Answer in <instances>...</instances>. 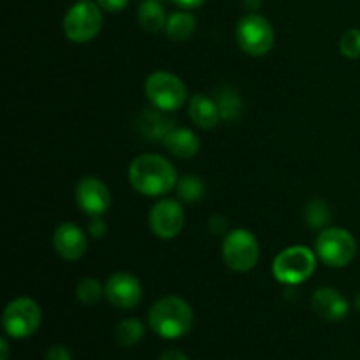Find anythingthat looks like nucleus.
I'll list each match as a JSON object with an SVG mask.
<instances>
[{
    "instance_id": "2eb2a0df",
    "label": "nucleus",
    "mask_w": 360,
    "mask_h": 360,
    "mask_svg": "<svg viewBox=\"0 0 360 360\" xmlns=\"http://www.w3.org/2000/svg\"><path fill=\"white\" fill-rule=\"evenodd\" d=\"M188 115L190 120L200 129H214L221 120L214 98L204 94H195L190 98Z\"/></svg>"
},
{
    "instance_id": "c756f323",
    "label": "nucleus",
    "mask_w": 360,
    "mask_h": 360,
    "mask_svg": "<svg viewBox=\"0 0 360 360\" xmlns=\"http://www.w3.org/2000/svg\"><path fill=\"white\" fill-rule=\"evenodd\" d=\"M172 2L176 4L178 7H181V9H197V7L202 6L206 0H172Z\"/></svg>"
},
{
    "instance_id": "20e7f679",
    "label": "nucleus",
    "mask_w": 360,
    "mask_h": 360,
    "mask_svg": "<svg viewBox=\"0 0 360 360\" xmlns=\"http://www.w3.org/2000/svg\"><path fill=\"white\" fill-rule=\"evenodd\" d=\"M144 91L151 105L164 112L178 111L186 101L185 83L167 70L151 72L144 83Z\"/></svg>"
},
{
    "instance_id": "ddd939ff",
    "label": "nucleus",
    "mask_w": 360,
    "mask_h": 360,
    "mask_svg": "<svg viewBox=\"0 0 360 360\" xmlns=\"http://www.w3.org/2000/svg\"><path fill=\"white\" fill-rule=\"evenodd\" d=\"M53 248L63 260L74 262L86 253L88 239L79 225L72 221H63L53 234Z\"/></svg>"
},
{
    "instance_id": "0eeeda50",
    "label": "nucleus",
    "mask_w": 360,
    "mask_h": 360,
    "mask_svg": "<svg viewBox=\"0 0 360 360\" xmlns=\"http://www.w3.org/2000/svg\"><path fill=\"white\" fill-rule=\"evenodd\" d=\"M221 257L229 269L236 273H248L257 266L260 257V246L255 234L246 229H236L224 238Z\"/></svg>"
},
{
    "instance_id": "f8f14e48",
    "label": "nucleus",
    "mask_w": 360,
    "mask_h": 360,
    "mask_svg": "<svg viewBox=\"0 0 360 360\" xmlns=\"http://www.w3.org/2000/svg\"><path fill=\"white\" fill-rule=\"evenodd\" d=\"M105 297L120 309H134L143 299L141 281L130 273H116L105 283Z\"/></svg>"
},
{
    "instance_id": "412c9836",
    "label": "nucleus",
    "mask_w": 360,
    "mask_h": 360,
    "mask_svg": "<svg viewBox=\"0 0 360 360\" xmlns=\"http://www.w3.org/2000/svg\"><path fill=\"white\" fill-rule=\"evenodd\" d=\"M176 192H178L179 200H183V202H199L206 195V185H204L199 176L186 174L178 179Z\"/></svg>"
},
{
    "instance_id": "39448f33",
    "label": "nucleus",
    "mask_w": 360,
    "mask_h": 360,
    "mask_svg": "<svg viewBox=\"0 0 360 360\" xmlns=\"http://www.w3.org/2000/svg\"><path fill=\"white\" fill-rule=\"evenodd\" d=\"M102 7L91 0H79L67 11L63 18V34L69 41L84 44L90 42L102 30Z\"/></svg>"
},
{
    "instance_id": "bb28decb",
    "label": "nucleus",
    "mask_w": 360,
    "mask_h": 360,
    "mask_svg": "<svg viewBox=\"0 0 360 360\" xmlns=\"http://www.w3.org/2000/svg\"><path fill=\"white\" fill-rule=\"evenodd\" d=\"M44 360H72V355L63 345H53L44 354Z\"/></svg>"
},
{
    "instance_id": "6ab92c4d",
    "label": "nucleus",
    "mask_w": 360,
    "mask_h": 360,
    "mask_svg": "<svg viewBox=\"0 0 360 360\" xmlns=\"http://www.w3.org/2000/svg\"><path fill=\"white\" fill-rule=\"evenodd\" d=\"M197 28V20L192 13L188 11H176L167 18V25H165V34L171 41L181 42L188 41L193 35Z\"/></svg>"
},
{
    "instance_id": "a878e982",
    "label": "nucleus",
    "mask_w": 360,
    "mask_h": 360,
    "mask_svg": "<svg viewBox=\"0 0 360 360\" xmlns=\"http://www.w3.org/2000/svg\"><path fill=\"white\" fill-rule=\"evenodd\" d=\"M88 234L94 239H102L108 234V225L102 220V217H94L88 224Z\"/></svg>"
},
{
    "instance_id": "cd10ccee",
    "label": "nucleus",
    "mask_w": 360,
    "mask_h": 360,
    "mask_svg": "<svg viewBox=\"0 0 360 360\" xmlns=\"http://www.w3.org/2000/svg\"><path fill=\"white\" fill-rule=\"evenodd\" d=\"M97 4L108 13H120L129 6V0H97Z\"/></svg>"
},
{
    "instance_id": "dca6fc26",
    "label": "nucleus",
    "mask_w": 360,
    "mask_h": 360,
    "mask_svg": "<svg viewBox=\"0 0 360 360\" xmlns=\"http://www.w3.org/2000/svg\"><path fill=\"white\" fill-rule=\"evenodd\" d=\"M165 148L178 158H192L199 153L200 141L190 129L174 127L164 139Z\"/></svg>"
},
{
    "instance_id": "423d86ee",
    "label": "nucleus",
    "mask_w": 360,
    "mask_h": 360,
    "mask_svg": "<svg viewBox=\"0 0 360 360\" xmlns=\"http://www.w3.org/2000/svg\"><path fill=\"white\" fill-rule=\"evenodd\" d=\"M315 253L329 267H347L357 253V241L341 227H327L319 234L315 243Z\"/></svg>"
},
{
    "instance_id": "f3484780",
    "label": "nucleus",
    "mask_w": 360,
    "mask_h": 360,
    "mask_svg": "<svg viewBox=\"0 0 360 360\" xmlns=\"http://www.w3.org/2000/svg\"><path fill=\"white\" fill-rule=\"evenodd\" d=\"M164 111L160 109H148L137 120V129L143 134L146 139L150 141H162L167 137V134L174 129V122L172 120H167L164 115Z\"/></svg>"
},
{
    "instance_id": "7c9ffc66",
    "label": "nucleus",
    "mask_w": 360,
    "mask_h": 360,
    "mask_svg": "<svg viewBox=\"0 0 360 360\" xmlns=\"http://www.w3.org/2000/svg\"><path fill=\"white\" fill-rule=\"evenodd\" d=\"M160 360H188V357L179 350H167L162 354Z\"/></svg>"
},
{
    "instance_id": "9b49d317",
    "label": "nucleus",
    "mask_w": 360,
    "mask_h": 360,
    "mask_svg": "<svg viewBox=\"0 0 360 360\" xmlns=\"http://www.w3.org/2000/svg\"><path fill=\"white\" fill-rule=\"evenodd\" d=\"M150 229L157 238L174 239L185 227V211L174 199H162L151 207Z\"/></svg>"
},
{
    "instance_id": "7ed1b4c3",
    "label": "nucleus",
    "mask_w": 360,
    "mask_h": 360,
    "mask_svg": "<svg viewBox=\"0 0 360 360\" xmlns=\"http://www.w3.org/2000/svg\"><path fill=\"white\" fill-rule=\"evenodd\" d=\"M316 260L319 257L308 246H288L273 260V276L280 283L297 287L315 273Z\"/></svg>"
},
{
    "instance_id": "9d476101",
    "label": "nucleus",
    "mask_w": 360,
    "mask_h": 360,
    "mask_svg": "<svg viewBox=\"0 0 360 360\" xmlns=\"http://www.w3.org/2000/svg\"><path fill=\"white\" fill-rule=\"evenodd\" d=\"M76 202L88 217H102L111 207V192L97 176H84L76 185Z\"/></svg>"
},
{
    "instance_id": "72a5a7b5",
    "label": "nucleus",
    "mask_w": 360,
    "mask_h": 360,
    "mask_svg": "<svg viewBox=\"0 0 360 360\" xmlns=\"http://www.w3.org/2000/svg\"><path fill=\"white\" fill-rule=\"evenodd\" d=\"M158 2H162V0H158Z\"/></svg>"
},
{
    "instance_id": "4468645a",
    "label": "nucleus",
    "mask_w": 360,
    "mask_h": 360,
    "mask_svg": "<svg viewBox=\"0 0 360 360\" xmlns=\"http://www.w3.org/2000/svg\"><path fill=\"white\" fill-rule=\"evenodd\" d=\"M311 308L320 319L327 322H340L348 315L347 297L340 290L333 287H320L311 295Z\"/></svg>"
},
{
    "instance_id": "473e14b6",
    "label": "nucleus",
    "mask_w": 360,
    "mask_h": 360,
    "mask_svg": "<svg viewBox=\"0 0 360 360\" xmlns=\"http://www.w3.org/2000/svg\"><path fill=\"white\" fill-rule=\"evenodd\" d=\"M355 308H357L359 311H360V292H359L357 297H355Z\"/></svg>"
},
{
    "instance_id": "aec40b11",
    "label": "nucleus",
    "mask_w": 360,
    "mask_h": 360,
    "mask_svg": "<svg viewBox=\"0 0 360 360\" xmlns=\"http://www.w3.org/2000/svg\"><path fill=\"white\" fill-rule=\"evenodd\" d=\"M214 102H217V108L220 111L221 120H227V122H234L239 116L243 108L241 97H239L238 90H234L229 84H224V86L217 88L214 91Z\"/></svg>"
},
{
    "instance_id": "393cba45",
    "label": "nucleus",
    "mask_w": 360,
    "mask_h": 360,
    "mask_svg": "<svg viewBox=\"0 0 360 360\" xmlns=\"http://www.w3.org/2000/svg\"><path fill=\"white\" fill-rule=\"evenodd\" d=\"M340 51L350 60L360 58V30L352 28V30L345 32L340 41Z\"/></svg>"
},
{
    "instance_id": "f257e3e1",
    "label": "nucleus",
    "mask_w": 360,
    "mask_h": 360,
    "mask_svg": "<svg viewBox=\"0 0 360 360\" xmlns=\"http://www.w3.org/2000/svg\"><path fill=\"white\" fill-rule=\"evenodd\" d=\"M130 185L146 197H162L176 188L178 172L174 165L162 155L144 153L132 160L129 167Z\"/></svg>"
},
{
    "instance_id": "f03ea898",
    "label": "nucleus",
    "mask_w": 360,
    "mask_h": 360,
    "mask_svg": "<svg viewBox=\"0 0 360 360\" xmlns=\"http://www.w3.org/2000/svg\"><path fill=\"white\" fill-rule=\"evenodd\" d=\"M150 327L164 340H179L193 326V311L188 302L176 295L162 297L151 306Z\"/></svg>"
},
{
    "instance_id": "b1692460",
    "label": "nucleus",
    "mask_w": 360,
    "mask_h": 360,
    "mask_svg": "<svg viewBox=\"0 0 360 360\" xmlns=\"http://www.w3.org/2000/svg\"><path fill=\"white\" fill-rule=\"evenodd\" d=\"M102 295H105V287H102L101 281L95 280V278L88 276L77 283L76 297L77 301L83 302V304L86 306L97 304V302L102 299Z\"/></svg>"
},
{
    "instance_id": "5701e85b",
    "label": "nucleus",
    "mask_w": 360,
    "mask_h": 360,
    "mask_svg": "<svg viewBox=\"0 0 360 360\" xmlns=\"http://www.w3.org/2000/svg\"><path fill=\"white\" fill-rule=\"evenodd\" d=\"M304 218L308 227L311 229H327L330 221V207L326 200L313 199L311 202L306 206Z\"/></svg>"
},
{
    "instance_id": "6e6552de",
    "label": "nucleus",
    "mask_w": 360,
    "mask_h": 360,
    "mask_svg": "<svg viewBox=\"0 0 360 360\" xmlns=\"http://www.w3.org/2000/svg\"><path fill=\"white\" fill-rule=\"evenodd\" d=\"M236 41L239 48L250 56H264L273 49L274 30L269 20L255 13L246 14L238 21Z\"/></svg>"
},
{
    "instance_id": "a211bd4d",
    "label": "nucleus",
    "mask_w": 360,
    "mask_h": 360,
    "mask_svg": "<svg viewBox=\"0 0 360 360\" xmlns=\"http://www.w3.org/2000/svg\"><path fill=\"white\" fill-rule=\"evenodd\" d=\"M137 20H139L141 28L150 34H157V32L165 30L167 14L158 0H144L137 9Z\"/></svg>"
},
{
    "instance_id": "2f4dec72",
    "label": "nucleus",
    "mask_w": 360,
    "mask_h": 360,
    "mask_svg": "<svg viewBox=\"0 0 360 360\" xmlns=\"http://www.w3.org/2000/svg\"><path fill=\"white\" fill-rule=\"evenodd\" d=\"M0 350H2V354H0V360L9 359V341H7L6 338L0 340Z\"/></svg>"
},
{
    "instance_id": "c85d7f7f",
    "label": "nucleus",
    "mask_w": 360,
    "mask_h": 360,
    "mask_svg": "<svg viewBox=\"0 0 360 360\" xmlns=\"http://www.w3.org/2000/svg\"><path fill=\"white\" fill-rule=\"evenodd\" d=\"M210 229L213 232H217V234H221V232H225V229H227V220H225L224 217H220V214H214L210 220Z\"/></svg>"
},
{
    "instance_id": "4be33fe9",
    "label": "nucleus",
    "mask_w": 360,
    "mask_h": 360,
    "mask_svg": "<svg viewBox=\"0 0 360 360\" xmlns=\"http://www.w3.org/2000/svg\"><path fill=\"white\" fill-rule=\"evenodd\" d=\"M144 336V326L137 319H123L116 323L115 338L122 347H134Z\"/></svg>"
},
{
    "instance_id": "1a4fd4ad",
    "label": "nucleus",
    "mask_w": 360,
    "mask_h": 360,
    "mask_svg": "<svg viewBox=\"0 0 360 360\" xmlns=\"http://www.w3.org/2000/svg\"><path fill=\"white\" fill-rule=\"evenodd\" d=\"M42 311L37 302L30 297H18L6 306L2 315V326L7 336L14 340L30 338L39 329Z\"/></svg>"
}]
</instances>
